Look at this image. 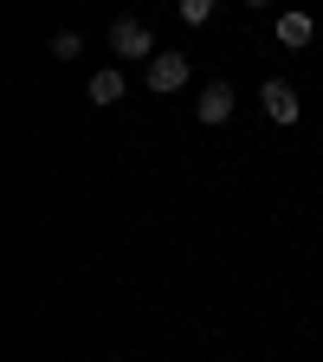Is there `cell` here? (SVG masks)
Returning a JSON list of instances; mask_svg holds the SVG:
<instances>
[{"mask_svg": "<svg viewBox=\"0 0 323 362\" xmlns=\"http://www.w3.org/2000/svg\"><path fill=\"white\" fill-rule=\"evenodd\" d=\"M233 84H226V78H213V84H201V98H194V117L201 123H226V117H233Z\"/></svg>", "mask_w": 323, "mask_h": 362, "instance_id": "obj_2", "label": "cell"}, {"mask_svg": "<svg viewBox=\"0 0 323 362\" xmlns=\"http://www.w3.org/2000/svg\"><path fill=\"white\" fill-rule=\"evenodd\" d=\"M123 90H129V84H123V71H117V65H104V71H90V104H117Z\"/></svg>", "mask_w": 323, "mask_h": 362, "instance_id": "obj_6", "label": "cell"}, {"mask_svg": "<svg viewBox=\"0 0 323 362\" xmlns=\"http://www.w3.org/2000/svg\"><path fill=\"white\" fill-rule=\"evenodd\" d=\"M175 20H181V26H207V20H213V0H181Z\"/></svg>", "mask_w": 323, "mask_h": 362, "instance_id": "obj_7", "label": "cell"}, {"mask_svg": "<svg viewBox=\"0 0 323 362\" xmlns=\"http://www.w3.org/2000/svg\"><path fill=\"white\" fill-rule=\"evenodd\" d=\"M78 52H84V39H78L71 26H65V33H52V59H78Z\"/></svg>", "mask_w": 323, "mask_h": 362, "instance_id": "obj_8", "label": "cell"}, {"mask_svg": "<svg viewBox=\"0 0 323 362\" xmlns=\"http://www.w3.org/2000/svg\"><path fill=\"white\" fill-rule=\"evenodd\" d=\"M143 78H149V90H181V84H188V59H181V52H155Z\"/></svg>", "mask_w": 323, "mask_h": 362, "instance_id": "obj_4", "label": "cell"}, {"mask_svg": "<svg viewBox=\"0 0 323 362\" xmlns=\"http://www.w3.org/2000/svg\"><path fill=\"white\" fill-rule=\"evenodd\" d=\"M259 104H265L271 123H298V90H291L285 78H265V84H259Z\"/></svg>", "mask_w": 323, "mask_h": 362, "instance_id": "obj_3", "label": "cell"}, {"mask_svg": "<svg viewBox=\"0 0 323 362\" xmlns=\"http://www.w3.org/2000/svg\"><path fill=\"white\" fill-rule=\"evenodd\" d=\"M110 52L117 59H155V33L136 13H123V20H110Z\"/></svg>", "mask_w": 323, "mask_h": 362, "instance_id": "obj_1", "label": "cell"}, {"mask_svg": "<svg viewBox=\"0 0 323 362\" xmlns=\"http://www.w3.org/2000/svg\"><path fill=\"white\" fill-rule=\"evenodd\" d=\"M310 39H317V20L310 13H278V45L298 52V45H310Z\"/></svg>", "mask_w": 323, "mask_h": 362, "instance_id": "obj_5", "label": "cell"}]
</instances>
